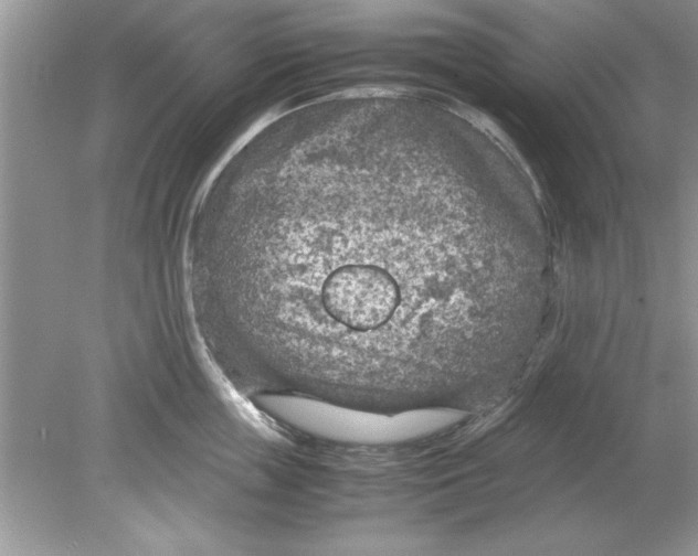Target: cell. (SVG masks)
<instances>
[{
  "mask_svg": "<svg viewBox=\"0 0 698 556\" xmlns=\"http://www.w3.org/2000/svg\"><path fill=\"white\" fill-rule=\"evenodd\" d=\"M402 128L378 116L314 124L236 188L205 289L241 316L264 382L277 386L309 342L370 348L412 318L522 291L500 223L433 139Z\"/></svg>",
  "mask_w": 698,
  "mask_h": 556,
  "instance_id": "6da1fadb",
  "label": "cell"
}]
</instances>
